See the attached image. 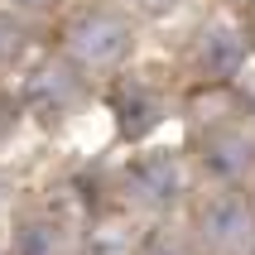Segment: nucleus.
<instances>
[{
    "mask_svg": "<svg viewBox=\"0 0 255 255\" xmlns=\"http://www.w3.org/2000/svg\"><path fill=\"white\" fill-rule=\"evenodd\" d=\"M202 164L217 178H241L255 164V135H246L241 126H217L202 135Z\"/></svg>",
    "mask_w": 255,
    "mask_h": 255,
    "instance_id": "nucleus-4",
    "label": "nucleus"
},
{
    "mask_svg": "<svg viewBox=\"0 0 255 255\" xmlns=\"http://www.w3.org/2000/svg\"><path fill=\"white\" fill-rule=\"evenodd\" d=\"M198 231H202V246H207V251H217V255H246L255 246V212L246 207V198L222 193V198H212L198 212Z\"/></svg>",
    "mask_w": 255,
    "mask_h": 255,
    "instance_id": "nucleus-2",
    "label": "nucleus"
},
{
    "mask_svg": "<svg viewBox=\"0 0 255 255\" xmlns=\"http://www.w3.org/2000/svg\"><path fill=\"white\" fill-rule=\"evenodd\" d=\"M140 255H193V246H188L183 236H173V231H154V236L140 246Z\"/></svg>",
    "mask_w": 255,
    "mask_h": 255,
    "instance_id": "nucleus-9",
    "label": "nucleus"
},
{
    "mask_svg": "<svg viewBox=\"0 0 255 255\" xmlns=\"http://www.w3.org/2000/svg\"><path fill=\"white\" fill-rule=\"evenodd\" d=\"M14 5H29V10H39V5H48V0H14Z\"/></svg>",
    "mask_w": 255,
    "mask_h": 255,
    "instance_id": "nucleus-11",
    "label": "nucleus"
},
{
    "mask_svg": "<svg viewBox=\"0 0 255 255\" xmlns=\"http://www.w3.org/2000/svg\"><path fill=\"white\" fill-rule=\"evenodd\" d=\"M111 111H116V121H121V135H126V140H140V135H149V130L159 126L164 101H159L149 87L130 82V87H121L111 97Z\"/></svg>",
    "mask_w": 255,
    "mask_h": 255,
    "instance_id": "nucleus-5",
    "label": "nucleus"
},
{
    "mask_svg": "<svg viewBox=\"0 0 255 255\" xmlns=\"http://www.w3.org/2000/svg\"><path fill=\"white\" fill-rule=\"evenodd\" d=\"M72 101H77V77L63 72V68H43L39 77L29 82V106H34L43 121H58Z\"/></svg>",
    "mask_w": 255,
    "mask_h": 255,
    "instance_id": "nucleus-7",
    "label": "nucleus"
},
{
    "mask_svg": "<svg viewBox=\"0 0 255 255\" xmlns=\"http://www.w3.org/2000/svg\"><path fill=\"white\" fill-rule=\"evenodd\" d=\"M198 63L207 77H236V68L246 63V39L231 24H212L198 43Z\"/></svg>",
    "mask_w": 255,
    "mask_h": 255,
    "instance_id": "nucleus-6",
    "label": "nucleus"
},
{
    "mask_svg": "<svg viewBox=\"0 0 255 255\" xmlns=\"http://www.w3.org/2000/svg\"><path fill=\"white\" fill-rule=\"evenodd\" d=\"M126 193L140 202V207H149V212L178 202V193H183V169H178V159L173 154H140L126 169Z\"/></svg>",
    "mask_w": 255,
    "mask_h": 255,
    "instance_id": "nucleus-3",
    "label": "nucleus"
},
{
    "mask_svg": "<svg viewBox=\"0 0 255 255\" xmlns=\"http://www.w3.org/2000/svg\"><path fill=\"white\" fill-rule=\"evenodd\" d=\"M14 255H58V227L53 222H24L14 236Z\"/></svg>",
    "mask_w": 255,
    "mask_h": 255,
    "instance_id": "nucleus-8",
    "label": "nucleus"
},
{
    "mask_svg": "<svg viewBox=\"0 0 255 255\" xmlns=\"http://www.w3.org/2000/svg\"><path fill=\"white\" fill-rule=\"evenodd\" d=\"M19 48H24V29L14 24L10 14H0V68H5V63L19 53Z\"/></svg>",
    "mask_w": 255,
    "mask_h": 255,
    "instance_id": "nucleus-10",
    "label": "nucleus"
},
{
    "mask_svg": "<svg viewBox=\"0 0 255 255\" xmlns=\"http://www.w3.org/2000/svg\"><path fill=\"white\" fill-rule=\"evenodd\" d=\"M63 43H68V53L82 68H116L130 53V24L111 10H92V14H77L68 24Z\"/></svg>",
    "mask_w": 255,
    "mask_h": 255,
    "instance_id": "nucleus-1",
    "label": "nucleus"
}]
</instances>
